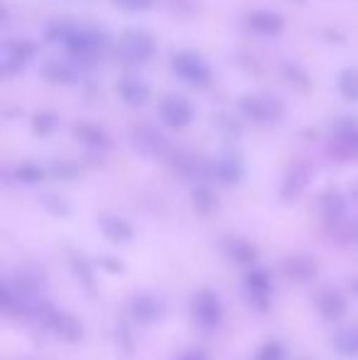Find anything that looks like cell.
Instances as JSON below:
<instances>
[{
	"label": "cell",
	"instance_id": "1",
	"mask_svg": "<svg viewBox=\"0 0 358 360\" xmlns=\"http://www.w3.org/2000/svg\"><path fill=\"white\" fill-rule=\"evenodd\" d=\"M191 314H194L196 323L201 328H216L224 319V307L221 299L209 289H201L194 299H191Z\"/></svg>",
	"mask_w": 358,
	"mask_h": 360
},
{
	"label": "cell",
	"instance_id": "2",
	"mask_svg": "<svg viewBox=\"0 0 358 360\" xmlns=\"http://www.w3.org/2000/svg\"><path fill=\"white\" fill-rule=\"evenodd\" d=\"M130 316L140 326H153L155 321H160L165 316V304L155 294L140 292L130 299Z\"/></svg>",
	"mask_w": 358,
	"mask_h": 360
},
{
	"label": "cell",
	"instance_id": "3",
	"mask_svg": "<svg viewBox=\"0 0 358 360\" xmlns=\"http://www.w3.org/2000/svg\"><path fill=\"white\" fill-rule=\"evenodd\" d=\"M245 292H248V299L258 311H268L270 309V297H272V280L268 270H260V267H253V270L245 275Z\"/></svg>",
	"mask_w": 358,
	"mask_h": 360
},
{
	"label": "cell",
	"instance_id": "4",
	"mask_svg": "<svg viewBox=\"0 0 358 360\" xmlns=\"http://www.w3.org/2000/svg\"><path fill=\"white\" fill-rule=\"evenodd\" d=\"M319 314L326 319V321H341L346 314V299L341 292L336 289H326L324 294L319 297Z\"/></svg>",
	"mask_w": 358,
	"mask_h": 360
},
{
	"label": "cell",
	"instance_id": "5",
	"mask_svg": "<svg viewBox=\"0 0 358 360\" xmlns=\"http://www.w3.org/2000/svg\"><path fill=\"white\" fill-rule=\"evenodd\" d=\"M15 289H18V294L23 299H32L37 297L39 292H42L44 287V275L37 270H30V267H25V270H20L18 275H15Z\"/></svg>",
	"mask_w": 358,
	"mask_h": 360
},
{
	"label": "cell",
	"instance_id": "6",
	"mask_svg": "<svg viewBox=\"0 0 358 360\" xmlns=\"http://www.w3.org/2000/svg\"><path fill=\"white\" fill-rule=\"evenodd\" d=\"M285 272L297 282H309L317 275V260L309 255H292L285 260Z\"/></svg>",
	"mask_w": 358,
	"mask_h": 360
},
{
	"label": "cell",
	"instance_id": "7",
	"mask_svg": "<svg viewBox=\"0 0 358 360\" xmlns=\"http://www.w3.org/2000/svg\"><path fill=\"white\" fill-rule=\"evenodd\" d=\"M54 333H57L59 338H64L67 343H79L84 338V326H82V321H79L77 316L62 311L57 326H54Z\"/></svg>",
	"mask_w": 358,
	"mask_h": 360
},
{
	"label": "cell",
	"instance_id": "8",
	"mask_svg": "<svg viewBox=\"0 0 358 360\" xmlns=\"http://www.w3.org/2000/svg\"><path fill=\"white\" fill-rule=\"evenodd\" d=\"M334 348L341 356H356L358 353V326H344L334 333Z\"/></svg>",
	"mask_w": 358,
	"mask_h": 360
},
{
	"label": "cell",
	"instance_id": "9",
	"mask_svg": "<svg viewBox=\"0 0 358 360\" xmlns=\"http://www.w3.org/2000/svg\"><path fill=\"white\" fill-rule=\"evenodd\" d=\"M226 250H229L231 260L238 262V265H253V262L258 260V248L250 245L248 240H241V238L231 240Z\"/></svg>",
	"mask_w": 358,
	"mask_h": 360
},
{
	"label": "cell",
	"instance_id": "10",
	"mask_svg": "<svg viewBox=\"0 0 358 360\" xmlns=\"http://www.w3.org/2000/svg\"><path fill=\"white\" fill-rule=\"evenodd\" d=\"M103 233L113 243H125L133 238V228L120 218H103Z\"/></svg>",
	"mask_w": 358,
	"mask_h": 360
},
{
	"label": "cell",
	"instance_id": "11",
	"mask_svg": "<svg viewBox=\"0 0 358 360\" xmlns=\"http://www.w3.org/2000/svg\"><path fill=\"white\" fill-rule=\"evenodd\" d=\"M72 270H74V275L79 277V282L91 292V289H94V267L87 262V257L72 255Z\"/></svg>",
	"mask_w": 358,
	"mask_h": 360
},
{
	"label": "cell",
	"instance_id": "12",
	"mask_svg": "<svg viewBox=\"0 0 358 360\" xmlns=\"http://www.w3.org/2000/svg\"><path fill=\"white\" fill-rule=\"evenodd\" d=\"M255 360H285V348H282L280 341H268L258 351Z\"/></svg>",
	"mask_w": 358,
	"mask_h": 360
},
{
	"label": "cell",
	"instance_id": "13",
	"mask_svg": "<svg viewBox=\"0 0 358 360\" xmlns=\"http://www.w3.org/2000/svg\"><path fill=\"white\" fill-rule=\"evenodd\" d=\"M324 209H326V214L329 216H341V211H344V204H341V196L339 194H329L324 199Z\"/></svg>",
	"mask_w": 358,
	"mask_h": 360
},
{
	"label": "cell",
	"instance_id": "14",
	"mask_svg": "<svg viewBox=\"0 0 358 360\" xmlns=\"http://www.w3.org/2000/svg\"><path fill=\"white\" fill-rule=\"evenodd\" d=\"M98 265L103 267V270L113 272V275H120V272L125 270V267H123V262H120L118 257H101V260H98Z\"/></svg>",
	"mask_w": 358,
	"mask_h": 360
},
{
	"label": "cell",
	"instance_id": "15",
	"mask_svg": "<svg viewBox=\"0 0 358 360\" xmlns=\"http://www.w3.org/2000/svg\"><path fill=\"white\" fill-rule=\"evenodd\" d=\"M179 360H206V353H204V351H199V348H191V351L181 353Z\"/></svg>",
	"mask_w": 358,
	"mask_h": 360
},
{
	"label": "cell",
	"instance_id": "16",
	"mask_svg": "<svg viewBox=\"0 0 358 360\" xmlns=\"http://www.w3.org/2000/svg\"><path fill=\"white\" fill-rule=\"evenodd\" d=\"M354 289H356V292H358V280L354 282Z\"/></svg>",
	"mask_w": 358,
	"mask_h": 360
},
{
	"label": "cell",
	"instance_id": "17",
	"mask_svg": "<svg viewBox=\"0 0 358 360\" xmlns=\"http://www.w3.org/2000/svg\"><path fill=\"white\" fill-rule=\"evenodd\" d=\"M356 199H358V189H356Z\"/></svg>",
	"mask_w": 358,
	"mask_h": 360
}]
</instances>
